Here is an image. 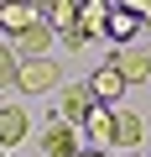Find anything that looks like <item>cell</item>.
<instances>
[{
	"instance_id": "6da1fadb",
	"label": "cell",
	"mask_w": 151,
	"mask_h": 157,
	"mask_svg": "<svg viewBox=\"0 0 151 157\" xmlns=\"http://www.w3.org/2000/svg\"><path fill=\"white\" fill-rule=\"evenodd\" d=\"M63 84V63H52V58H26V63H16V94H52Z\"/></svg>"
},
{
	"instance_id": "7a4b0ae2",
	"label": "cell",
	"mask_w": 151,
	"mask_h": 157,
	"mask_svg": "<svg viewBox=\"0 0 151 157\" xmlns=\"http://www.w3.org/2000/svg\"><path fill=\"white\" fill-rule=\"evenodd\" d=\"M94 105H99V100H94L89 84H63V94H57V121L73 126V131H84V121H89Z\"/></svg>"
},
{
	"instance_id": "3957f363",
	"label": "cell",
	"mask_w": 151,
	"mask_h": 157,
	"mask_svg": "<svg viewBox=\"0 0 151 157\" xmlns=\"http://www.w3.org/2000/svg\"><path fill=\"white\" fill-rule=\"evenodd\" d=\"M37 152H42V157H78V152H84V131L52 121V126L42 131V147H37Z\"/></svg>"
},
{
	"instance_id": "277c9868",
	"label": "cell",
	"mask_w": 151,
	"mask_h": 157,
	"mask_svg": "<svg viewBox=\"0 0 151 157\" xmlns=\"http://www.w3.org/2000/svg\"><path fill=\"white\" fill-rule=\"evenodd\" d=\"M37 21H42L37 6H26V0H0V37H11V42H16V37L31 32Z\"/></svg>"
},
{
	"instance_id": "5b68a950",
	"label": "cell",
	"mask_w": 151,
	"mask_h": 157,
	"mask_svg": "<svg viewBox=\"0 0 151 157\" xmlns=\"http://www.w3.org/2000/svg\"><path fill=\"white\" fill-rule=\"evenodd\" d=\"M26 136H31V115H26V105H0V152L21 147Z\"/></svg>"
},
{
	"instance_id": "8992f818",
	"label": "cell",
	"mask_w": 151,
	"mask_h": 157,
	"mask_svg": "<svg viewBox=\"0 0 151 157\" xmlns=\"http://www.w3.org/2000/svg\"><path fill=\"white\" fill-rule=\"evenodd\" d=\"M89 89H94L99 105H120V100H125V78H120L115 63H99V68L89 73Z\"/></svg>"
},
{
	"instance_id": "52a82bcc",
	"label": "cell",
	"mask_w": 151,
	"mask_h": 157,
	"mask_svg": "<svg viewBox=\"0 0 151 157\" xmlns=\"http://www.w3.org/2000/svg\"><path fill=\"white\" fill-rule=\"evenodd\" d=\"M141 26H146V21H141L135 11H125V6H110V21H104V37H110L115 47H130V42L141 37Z\"/></svg>"
},
{
	"instance_id": "ba28073f",
	"label": "cell",
	"mask_w": 151,
	"mask_h": 157,
	"mask_svg": "<svg viewBox=\"0 0 151 157\" xmlns=\"http://www.w3.org/2000/svg\"><path fill=\"white\" fill-rule=\"evenodd\" d=\"M52 37H57V32H52L47 21H37L31 32H21V37L11 42V52H16L21 63H26V58H52Z\"/></svg>"
},
{
	"instance_id": "9c48e42d",
	"label": "cell",
	"mask_w": 151,
	"mask_h": 157,
	"mask_svg": "<svg viewBox=\"0 0 151 157\" xmlns=\"http://www.w3.org/2000/svg\"><path fill=\"white\" fill-rule=\"evenodd\" d=\"M84 141L89 147H115V105H94L89 110V121H84Z\"/></svg>"
},
{
	"instance_id": "30bf717a",
	"label": "cell",
	"mask_w": 151,
	"mask_h": 157,
	"mask_svg": "<svg viewBox=\"0 0 151 157\" xmlns=\"http://www.w3.org/2000/svg\"><path fill=\"white\" fill-rule=\"evenodd\" d=\"M141 141H146V121H141L135 110H125V105H115V147H120V152L130 157V152H135Z\"/></svg>"
},
{
	"instance_id": "8fae6325",
	"label": "cell",
	"mask_w": 151,
	"mask_h": 157,
	"mask_svg": "<svg viewBox=\"0 0 151 157\" xmlns=\"http://www.w3.org/2000/svg\"><path fill=\"white\" fill-rule=\"evenodd\" d=\"M110 6H115V0H78V16H73V26H78V32H84L89 42H94V37H104Z\"/></svg>"
},
{
	"instance_id": "7c38bea8",
	"label": "cell",
	"mask_w": 151,
	"mask_h": 157,
	"mask_svg": "<svg viewBox=\"0 0 151 157\" xmlns=\"http://www.w3.org/2000/svg\"><path fill=\"white\" fill-rule=\"evenodd\" d=\"M110 63L120 68L125 84H146V78H151V52H141V47H125V52H115Z\"/></svg>"
},
{
	"instance_id": "4fadbf2b",
	"label": "cell",
	"mask_w": 151,
	"mask_h": 157,
	"mask_svg": "<svg viewBox=\"0 0 151 157\" xmlns=\"http://www.w3.org/2000/svg\"><path fill=\"white\" fill-rule=\"evenodd\" d=\"M73 16H78V0H47V11H42V21H47L52 32L73 26Z\"/></svg>"
},
{
	"instance_id": "5bb4252c",
	"label": "cell",
	"mask_w": 151,
	"mask_h": 157,
	"mask_svg": "<svg viewBox=\"0 0 151 157\" xmlns=\"http://www.w3.org/2000/svg\"><path fill=\"white\" fill-rule=\"evenodd\" d=\"M16 63H21V58L11 52V42H0V89H11V84H16Z\"/></svg>"
},
{
	"instance_id": "9a60e30c",
	"label": "cell",
	"mask_w": 151,
	"mask_h": 157,
	"mask_svg": "<svg viewBox=\"0 0 151 157\" xmlns=\"http://www.w3.org/2000/svg\"><path fill=\"white\" fill-rule=\"evenodd\" d=\"M57 42H63V47H73V52H78V47H89V37H84L78 26H63V32H57Z\"/></svg>"
},
{
	"instance_id": "2e32d148",
	"label": "cell",
	"mask_w": 151,
	"mask_h": 157,
	"mask_svg": "<svg viewBox=\"0 0 151 157\" xmlns=\"http://www.w3.org/2000/svg\"><path fill=\"white\" fill-rule=\"evenodd\" d=\"M115 6H125V11H135L141 21H151V0H115Z\"/></svg>"
},
{
	"instance_id": "e0dca14e",
	"label": "cell",
	"mask_w": 151,
	"mask_h": 157,
	"mask_svg": "<svg viewBox=\"0 0 151 157\" xmlns=\"http://www.w3.org/2000/svg\"><path fill=\"white\" fill-rule=\"evenodd\" d=\"M78 157H110V152H99V147H84V152H78Z\"/></svg>"
},
{
	"instance_id": "ac0fdd59",
	"label": "cell",
	"mask_w": 151,
	"mask_h": 157,
	"mask_svg": "<svg viewBox=\"0 0 151 157\" xmlns=\"http://www.w3.org/2000/svg\"><path fill=\"white\" fill-rule=\"evenodd\" d=\"M26 6H37V11H47V0H26Z\"/></svg>"
},
{
	"instance_id": "d6986e66",
	"label": "cell",
	"mask_w": 151,
	"mask_h": 157,
	"mask_svg": "<svg viewBox=\"0 0 151 157\" xmlns=\"http://www.w3.org/2000/svg\"><path fill=\"white\" fill-rule=\"evenodd\" d=\"M0 157H11V152H0Z\"/></svg>"
}]
</instances>
